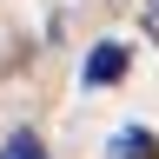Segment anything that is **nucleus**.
<instances>
[{
    "instance_id": "nucleus-3",
    "label": "nucleus",
    "mask_w": 159,
    "mask_h": 159,
    "mask_svg": "<svg viewBox=\"0 0 159 159\" xmlns=\"http://www.w3.org/2000/svg\"><path fill=\"white\" fill-rule=\"evenodd\" d=\"M0 159H40V133L27 126V133H13L7 146H0Z\"/></svg>"
},
{
    "instance_id": "nucleus-1",
    "label": "nucleus",
    "mask_w": 159,
    "mask_h": 159,
    "mask_svg": "<svg viewBox=\"0 0 159 159\" xmlns=\"http://www.w3.org/2000/svg\"><path fill=\"white\" fill-rule=\"evenodd\" d=\"M126 60H133V53L119 47V40H99V47L86 53V86H113V80L126 73Z\"/></svg>"
},
{
    "instance_id": "nucleus-4",
    "label": "nucleus",
    "mask_w": 159,
    "mask_h": 159,
    "mask_svg": "<svg viewBox=\"0 0 159 159\" xmlns=\"http://www.w3.org/2000/svg\"><path fill=\"white\" fill-rule=\"evenodd\" d=\"M146 33L159 40V0H146Z\"/></svg>"
},
{
    "instance_id": "nucleus-2",
    "label": "nucleus",
    "mask_w": 159,
    "mask_h": 159,
    "mask_svg": "<svg viewBox=\"0 0 159 159\" xmlns=\"http://www.w3.org/2000/svg\"><path fill=\"white\" fill-rule=\"evenodd\" d=\"M113 159H159V133H146V126L113 133Z\"/></svg>"
}]
</instances>
